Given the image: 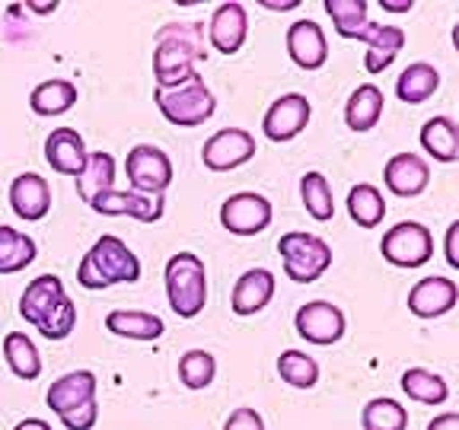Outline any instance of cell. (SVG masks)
I'll list each match as a JSON object with an SVG mask.
<instances>
[{"label":"cell","mask_w":459,"mask_h":430,"mask_svg":"<svg viewBox=\"0 0 459 430\" xmlns=\"http://www.w3.org/2000/svg\"><path fill=\"white\" fill-rule=\"evenodd\" d=\"M86 157H90V150H86V141L80 131L55 128L45 137V163L55 172H61V176H74L77 179L86 166Z\"/></svg>","instance_id":"obj_20"},{"label":"cell","mask_w":459,"mask_h":430,"mask_svg":"<svg viewBox=\"0 0 459 430\" xmlns=\"http://www.w3.org/2000/svg\"><path fill=\"white\" fill-rule=\"evenodd\" d=\"M102 325H106V331L128 338V341H157L166 331L163 319L153 313H143V309H112Z\"/></svg>","instance_id":"obj_23"},{"label":"cell","mask_w":459,"mask_h":430,"mask_svg":"<svg viewBox=\"0 0 459 430\" xmlns=\"http://www.w3.org/2000/svg\"><path fill=\"white\" fill-rule=\"evenodd\" d=\"M444 255H446V265L453 271H459V220L446 227V236H444Z\"/></svg>","instance_id":"obj_40"},{"label":"cell","mask_w":459,"mask_h":430,"mask_svg":"<svg viewBox=\"0 0 459 430\" xmlns=\"http://www.w3.org/2000/svg\"><path fill=\"white\" fill-rule=\"evenodd\" d=\"M272 201L258 192H237L221 204V227L233 236H258L272 227Z\"/></svg>","instance_id":"obj_9"},{"label":"cell","mask_w":459,"mask_h":430,"mask_svg":"<svg viewBox=\"0 0 459 430\" xmlns=\"http://www.w3.org/2000/svg\"><path fill=\"white\" fill-rule=\"evenodd\" d=\"M214 376H217V357L211 351L195 348V351H186L179 357V383L186 389H192V392L208 389L214 383Z\"/></svg>","instance_id":"obj_36"},{"label":"cell","mask_w":459,"mask_h":430,"mask_svg":"<svg viewBox=\"0 0 459 430\" xmlns=\"http://www.w3.org/2000/svg\"><path fill=\"white\" fill-rule=\"evenodd\" d=\"M309 115H313V106H309L307 96L287 93L268 106L265 118H262V131L272 143H287L307 131Z\"/></svg>","instance_id":"obj_13"},{"label":"cell","mask_w":459,"mask_h":430,"mask_svg":"<svg viewBox=\"0 0 459 430\" xmlns=\"http://www.w3.org/2000/svg\"><path fill=\"white\" fill-rule=\"evenodd\" d=\"M255 137L246 128H221L201 147V163L211 172H233L255 157Z\"/></svg>","instance_id":"obj_11"},{"label":"cell","mask_w":459,"mask_h":430,"mask_svg":"<svg viewBox=\"0 0 459 430\" xmlns=\"http://www.w3.org/2000/svg\"><path fill=\"white\" fill-rule=\"evenodd\" d=\"M166 300L179 319H195L208 303V268L195 252H176L166 262Z\"/></svg>","instance_id":"obj_4"},{"label":"cell","mask_w":459,"mask_h":430,"mask_svg":"<svg viewBox=\"0 0 459 430\" xmlns=\"http://www.w3.org/2000/svg\"><path fill=\"white\" fill-rule=\"evenodd\" d=\"M278 376L294 389H313L319 383V364L303 351H281Z\"/></svg>","instance_id":"obj_37"},{"label":"cell","mask_w":459,"mask_h":430,"mask_svg":"<svg viewBox=\"0 0 459 430\" xmlns=\"http://www.w3.org/2000/svg\"><path fill=\"white\" fill-rule=\"evenodd\" d=\"M367 55H364V67L367 73H383L389 64H393L399 51L405 48V29L393 26V22H370L364 36Z\"/></svg>","instance_id":"obj_22"},{"label":"cell","mask_w":459,"mask_h":430,"mask_svg":"<svg viewBox=\"0 0 459 430\" xmlns=\"http://www.w3.org/2000/svg\"><path fill=\"white\" fill-rule=\"evenodd\" d=\"M10 208L26 223L45 220L51 214V185L39 172H20L10 182Z\"/></svg>","instance_id":"obj_16"},{"label":"cell","mask_w":459,"mask_h":430,"mask_svg":"<svg viewBox=\"0 0 459 430\" xmlns=\"http://www.w3.org/2000/svg\"><path fill=\"white\" fill-rule=\"evenodd\" d=\"M128 185L141 194H163L172 185V159L153 143H137L125 157Z\"/></svg>","instance_id":"obj_8"},{"label":"cell","mask_w":459,"mask_h":430,"mask_svg":"<svg viewBox=\"0 0 459 430\" xmlns=\"http://www.w3.org/2000/svg\"><path fill=\"white\" fill-rule=\"evenodd\" d=\"M459 303V287L450 278H421L409 290V313L418 319H440Z\"/></svg>","instance_id":"obj_15"},{"label":"cell","mask_w":459,"mask_h":430,"mask_svg":"<svg viewBox=\"0 0 459 430\" xmlns=\"http://www.w3.org/2000/svg\"><path fill=\"white\" fill-rule=\"evenodd\" d=\"M223 430H265V417L258 415L255 408H233L230 417L223 421Z\"/></svg>","instance_id":"obj_39"},{"label":"cell","mask_w":459,"mask_h":430,"mask_svg":"<svg viewBox=\"0 0 459 430\" xmlns=\"http://www.w3.org/2000/svg\"><path fill=\"white\" fill-rule=\"evenodd\" d=\"M294 329L297 335L307 344H316V348H329V344L342 341L344 338V313L329 300H309L297 309L294 315Z\"/></svg>","instance_id":"obj_10"},{"label":"cell","mask_w":459,"mask_h":430,"mask_svg":"<svg viewBox=\"0 0 459 430\" xmlns=\"http://www.w3.org/2000/svg\"><path fill=\"white\" fill-rule=\"evenodd\" d=\"M360 424L364 430H405L409 427V411L402 408V401L395 399H370L360 411Z\"/></svg>","instance_id":"obj_35"},{"label":"cell","mask_w":459,"mask_h":430,"mask_svg":"<svg viewBox=\"0 0 459 430\" xmlns=\"http://www.w3.org/2000/svg\"><path fill=\"white\" fill-rule=\"evenodd\" d=\"M249 36V13H246L243 4H221V7L211 13L208 22V42L214 45V51L221 55H237L246 45Z\"/></svg>","instance_id":"obj_18"},{"label":"cell","mask_w":459,"mask_h":430,"mask_svg":"<svg viewBox=\"0 0 459 430\" xmlns=\"http://www.w3.org/2000/svg\"><path fill=\"white\" fill-rule=\"evenodd\" d=\"M141 280V258L128 243L112 233L96 239L77 265V284L86 290H108L115 284H137Z\"/></svg>","instance_id":"obj_3"},{"label":"cell","mask_w":459,"mask_h":430,"mask_svg":"<svg viewBox=\"0 0 459 430\" xmlns=\"http://www.w3.org/2000/svg\"><path fill=\"white\" fill-rule=\"evenodd\" d=\"M153 102H157L160 115L176 128H198L217 112V96L211 93V86L204 83L201 73H195L188 83L176 86V90H153Z\"/></svg>","instance_id":"obj_5"},{"label":"cell","mask_w":459,"mask_h":430,"mask_svg":"<svg viewBox=\"0 0 459 430\" xmlns=\"http://www.w3.org/2000/svg\"><path fill=\"white\" fill-rule=\"evenodd\" d=\"M36 255H39L36 239L20 233L16 227L0 223V274L26 271V268L36 262Z\"/></svg>","instance_id":"obj_31"},{"label":"cell","mask_w":459,"mask_h":430,"mask_svg":"<svg viewBox=\"0 0 459 430\" xmlns=\"http://www.w3.org/2000/svg\"><path fill=\"white\" fill-rule=\"evenodd\" d=\"M90 208L102 217H131L137 223H160L166 214V198L163 194H141L134 188H125V192L112 188V192L100 194Z\"/></svg>","instance_id":"obj_12"},{"label":"cell","mask_w":459,"mask_h":430,"mask_svg":"<svg viewBox=\"0 0 459 430\" xmlns=\"http://www.w3.org/2000/svg\"><path fill=\"white\" fill-rule=\"evenodd\" d=\"M424 430H459V415L444 411V415H437L434 421H428V427H424Z\"/></svg>","instance_id":"obj_41"},{"label":"cell","mask_w":459,"mask_h":430,"mask_svg":"<svg viewBox=\"0 0 459 430\" xmlns=\"http://www.w3.org/2000/svg\"><path fill=\"white\" fill-rule=\"evenodd\" d=\"M383 182L395 198H418L430 185V166L418 153H395L383 169Z\"/></svg>","instance_id":"obj_17"},{"label":"cell","mask_w":459,"mask_h":430,"mask_svg":"<svg viewBox=\"0 0 459 430\" xmlns=\"http://www.w3.org/2000/svg\"><path fill=\"white\" fill-rule=\"evenodd\" d=\"M96 386H100V383H96L93 370H71V373H65V376H57L48 386L45 405H48L57 417L71 415L74 408H80V405L96 399Z\"/></svg>","instance_id":"obj_19"},{"label":"cell","mask_w":459,"mask_h":430,"mask_svg":"<svg viewBox=\"0 0 459 430\" xmlns=\"http://www.w3.org/2000/svg\"><path fill=\"white\" fill-rule=\"evenodd\" d=\"M411 7H415L411 0H405V4H395V0H383V10H386V13H409Z\"/></svg>","instance_id":"obj_44"},{"label":"cell","mask_w":459,"mask_h":430,"mask_svg":"<svg viewBox=\"0 0 459 430\" xmlns=\"http://www.w3.org/2000/svg\"><path fill=\"white\" fill-rule=\"evenodd\" d=\"M115 176H118V166H115V157L108 150H96L86 157L83 172L77 176V198L83 204H93L100 194L112 192L115 188Z\"/></svg>","instance_id":"obj_25"},{"label":"cell","mask_w":459,"mask_h":430,"mask_svg":"<svg viewBox=\"0 0 459 430\" xmlns=\"http://www.w3.org/2000/svg\"><path fill=\"white\" fill-rule=\"evenodd\" d=\"M380 252L389 265L415 271V268L428 265L430 255H434V236H430V229L424 223L402 220L383 233Z\"/></svg>","instance_id":"obj_7"},{"label":"cell","mask_w":459,"mask_h":430,"mask_svg":"<svg viewBox=\"0 0 459 430\" xmlns=\"http://www.w3.org/2000/svg\"><path fill=\"white\" fill-rule=\"evenodd\" d=\"M26 10H32V13H39V16H48L57 10V4H26Z\"/></svg>","instance_id":"obj_45"},{"label":"cell","mask_w":459,"mask_h":430,"mask_svg":"<svg viewBox=\"0 0 459 430\" xmlns=\"http://www.w3.org/2000/svg\"><path fill=\"white\" fill-rule=\"evenodd\" d=\"M96 421H100V401H86L80 408H74L71 415H61V424L67 430H93Z\"/></svg>","instance_id":"obj_38"},{"label":"cell","mask_w":459,"mask_h":430,"mask_svg":"<svg viewBox=\"0 0 459 430\" xmlns=\"http://www.w3.org/2000/svg\"><path fill=\"white\" fill-rule=\"evenodd\" d=\"M4 360H7L16 380L32 383L42 376V354H39L36 341L26 331H7L4 335Z\"/></svg>","instance_id":"obj_28"},{"label":"cell","mask_w":459,"mask_h":430,"mask_svg":"<svg viewBox=\"0 0 459 430\" xmlns=\"http://www.w3.org/2000/svg\"><path fill=\"white\" fill-rule=\"evenodd\" d=\"M348 214L364 229L380 227L383 217H386V198H383L380 188L370 185V182H358V185L348 192Z\"/></svg>","instance_id":"obj_33"},{"label":"cell","mask_w":459,"mask_h":430,"mask_svg":"<svg viewBox=\"0 0 459 430\" xmlns=\"http://www.w3.org/2000/svg\"><path fill=\"white\" fill-rule=\"evenodd\" d=\"M325 13L332 16V26L342 39H354V42H364L367 29H370V4L367 0H325L323 4Z\"/></svg>","instance_id":"obj_30"},{"label":"cell","mask_w":459,"mask_h":430,"mask_svg":"<svg viewBox=\"0 0 459 430\" xmlns=\"http://www.w3.org/2000/svg\"><path fill=\"white\" fill-rule=\"evenodd\" d=\"M20 315L48 341H65L77 329V306L57 274H39L20 297Z\"/></svg>","instance_id":"obj_1"},{"label":"cell","mask_w":459,"mask_h":430,"mask_svg":"<svg viewBox=\"0 0 459 430\" xmlns=\"http://www.w3.org/2000/svg\"><path fill=\"white\" fill-rule=\"evenodd\" d=\"M418 141H421L424 153L434 157L437 163H456L459 159V125L453 118H446V115L428 118Z\"/></svg>","instance_id":"obj_27"},{"label":"cell","mask_w":459,"mask_h":430,"mask_svg":"<svg viewBox=\"0 0 459 430\" xmlns=\"http://www.w3.org/2000/svg\"><path fill=\"white\" fill-rule=\"evenodd\" d=\"M437 86H440L437 67L428 64V61H415V64L405 67L399 73V80H395V96L405 106H421V102H428L430 96L437 93Z\"/></svg>","instance_id":"obj_29"},{"label":"cell","mask_w":459,"mask_h":430,"mask_svg":"<svg viewBox=\"0 0 459 430\" xmlns=\"http://www.w3.org/2000/svg\"><path fill=\"white\" fill-rule=\"evenodd\" d=\"M399 386L411 401H421V405H444L450 399V386H446L444 376L434 370H424V366H409L402 373Z\"/></svg>","instance_id":"obj_32"},{"label":"cell","mask_w":459,"mask_h":430,"mask_svg":"<svg viewBox=\"0 0 459 430\" xmlns=\"http://www.w3.org/2000/svg\"><path fill=\"white\" fill-rule=\"evenodd\" d=\"M13 430H51V424L42 421V417H26V421H20Z\"/></svg>","instance_id":"obj_42"},{"label":"cell","mask_w":459,"mask_h":430,"mask_svg":"<svg viewBox=\"0 0 459 430\" xmlns=\"http://www.w3.org/2000/svg\"><path fill=\"white\" fill-rule=\"evenodd\" d=\"M300 201L307 214L319 223H329L335 217V201H332V188L329 179L323 172H307L300 179Z\"/></svg>","instance_id":"obj_34"},{"label":"cell","mask_w":459,"mask_h":430,"mask_svg":"<svg viewBox=\"0 0 459 430\" xmlns=\"http://www.w3.org/2000/svg\"><path fill=\"white\" fill-rule=\"evenodd\" d=\"M287 55L303 71H319L329 61V39L316 20H297L287 29Z\"/></svg>","instance_id":"obj_14"},{"label":"cell","mask_w":459,"mask_h":430,"mask_svg":"<svg viewBox=\"0 0 459 430\" xmlns=\"http://www.w3.org/2000/svg\"><path fill=\"white\" fill-rule=\"evenodd\" d=\"M383 106H386V99H383L380 86H373V83L358 86V90L348 96V102H344V125L351 131H358V134L373 131L377 122L383 118Z\"/></svg>","instance_id":"obj_26"},{"label":"cell","mask_w":459,"mask_h":430,"mask_svg":"<svg viewBox=\"0 0 459 430\" xmlns=\"http://www.w3.org/2000/svg\"><path fill=\"white\" fill-rule=\"evenodd\" d=\"M278 252L284 262V274L294 284H313L332 268V245L316 233H303V229L284 233L278 239Z\"/></svg>","instance_id":"obj_6"},{"label":"cell","mask_w":459,"mask_h":430,"mask_svg":"<svg viewBox=\"0 0 459 430\" xmlns=\"http://www.w3.org/2000/svg\"><path fill=\"white\" fill-rule=\"evenodd\" d=\"M204 57L201 32L192 22H166L153 48V80L157 90H176L195 77V61Z\"/></svg>","instance_id":"obj_2"},{"label":"cell","mask_w":459,"mask_h":430,"mask_svg":"<svg viewBox=\"0 0 459 430\" xmlns=\"http://www.w3.org/2000/svg\"><path fill=\"white\" fill-rule=\"evenodd\" d=\"M262 7H265V10H278V13H287V10H297V7H300V0H284V4H274V0H265Z\"/></svg>","instance_id":"obj_43"},{"label":"cell","mask_w":459,"mask_h":430,"mask_svg":"<svg viewBox=\"0 0 459 430\" xmlns=\"http://www.w3.org/2000/svg\"><path fill=\"white\" fill-rule=\"evenodd\" d=\"M453 48H456V55H459V22L453 26Z\"/></svg>","instance_id":"obj_46"},{"label":"cell","mask_w":459,"mask_h":430,"mask_svg":"<svg viewBox=\"0 0 459 430\" xmlns=\"http://www.w3.org/2000/svg\"><path fill=\"white\" fill-rule=\"evenodd\" d=\"M274 274L268 268H249L239 274L233 294H230V306L237 315H255L274 300Z\"/></svg>","instance_id":"obj_21"},{"label":"cell","mask_w":459,"mask_h":430,"mask_svg":"<svg viewBox=\"0 0 459 430\" xmlns=\"http://www.w3.org/2000/svg\"><path fill=\"white\" fill-rule=\"evenodd\" d=\"M77 99H80L77 83L51 77V80H42V83L29 93V108H32L39 118H57V115L71 112V108L77 106Z\"/></svg>","instance_id":"obj_24"}]
</instances>
